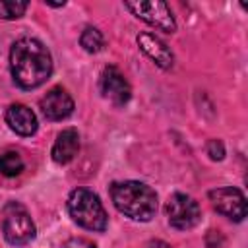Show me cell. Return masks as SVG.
Masks as SVG:
<instances>
[{
  "label": "cell",
  "instance_id": "5",
  "mask_svg": "<svg viewBox=\"0 0 248 248\" xmlns=\"http://www.w3.org/2000/svg\"><path fill=\"white\" fill-rule=\"evenodd\" d=\"M124 6L136 17H140L141 21L149 23L151 27H155L159 31L174 33V29H176V21L172 17L170 8L161 0H155V2H124Z\"/></svg>",
  "mask_w": 248,
  "mask_h": 248
},
{
  "label": "cell",
  "instance_id": "12",
  "mask_svg": "<svg viewBox=\"0 0 248 248\" xmlns=\"http://www.w3.org/2000/svg\"><path fill=\"white\" fill-rule=\"evenodd\" d=\"M79 149V136L76 128H66L58 134L54 145H52V161L58 165L70 163Z\"/></svg>",
  "mask_w": 248,
  "mask_h": 248
},
{
  "label": "cell",
  "instance_id": "2",
  "mask_svg": "<svg viewBox=\"0 0 248 248\" xmlns=\"http://www.w3.org/2000/svg\"><path fill=\"white\" fill-rule=\"evenodd\" d=\"M114 207L134 221H151L157 211V194L143 182L124 180L110 186Z\"/></svg>",
  "mask_w": 248,
  "mask_h": 248
},
{
  "label": "cell",
  "instance_id": "10",
  "mask_svg": "<svg viewBox=\"0 0 248 248\" xmlns=\"http://www.w3.org/2000/svg\"><path fill=\"white\" fill-rule=\"evenodd\" d=\"M6 124L19 136H33L37 132V116L35 112L21 105V103H16V105H10L8 110H6Z\"/></svg>",
  "mask_w": 248,
  "mask_h": 248
},
{
  "label": "cell",
  "instance_id": "16",
  "mask_svg": "<svg viewBox=\"0 0 248 248\" xmlns=\"http://www.w3.org/2000/svg\"><path fill=\"white\" fill-rule=\"evenodd\" d=\"M207 155L213 159V161H221L225 157V147L219 140H209L207 143Z\"/></svg>",
  "mask_w": 248,
  "mask_h": 248
},
{
  "label": "cell",
  "instance_id": "18",
  "mask_svg": "<svg viewBox=\"0 0 248 248\" xmlns=\"http://www.w3.org/2000/svg\"><path fill=\"white\" fill-rule=\"evenodd\" d=\"M149 248H170L167 242H163V240H151L149 242Z\"/></svg>",
  "mask_w": 248,
  "mask_h": 248
},
{
  "label": "cell",
  "instance_id": "6",
  "mask_svg": "<svg viewBox=\"0 0 248 248\" xmlns=\"http://www.w3.org/2000/svg\"><path fill=\"white\" fill-rule=\"evenodd\" d=\"M165 209H167L169 223L178 231H188V229L196 227L200 223V217H202L198 202L186 194H180V192H176L169 198Z\"/></svg>",
  "mask_w": 248,
  "mask_h": 248
},
{
  "label": "cell",
  "instance_id": "14",
  "mask_svg": "<svg viewBox=\"0 0 248 248\" xmlns=\"http://www.w3.org/2000/svg\"><path fill=\"white\" fill-rule=\"evenodd\" d=\"M23 170V159L16 151H6L0 155V174L4 176H17Z\"/></svg>",
  "mask_w": 248,
  "mask_h": 248
},
{
  "label": "cell",
  "instance_id": "17",
  "mask_svg": "<svg viewBox=\"0 0 248 248\" xmlns=\"http://www.w3.org/2000/svg\"><path fill=\"white\" fill-rule=\"evenodd\" d=\"M64 248H97V246L85 238H72L64 244Z\"/></svg>",
  "mask_w": 248,
  "mask_h": 248
},
{
  "label": "cell",
  "instance_id": "4",
  "mask_svg": "<svg viewBox=\"0 0 248 248\" xmlns=\"http://www.w3.org/2000/svg\"><path fill=\"white\" fill-rule=\"evenodd\" d=\"M4 238L14 246L29 244L35 238V223L27 209L16 202L4 207V223H2Z\"/></svg>",
  "mask_w": 248,
  "mask_h": 248
},
{
  "label": "cell",
  "instance_id": "8",
  "mask_svg": "<svg viewBox=\"0 0 248 248\" xmlns=\"http://www.w3.org/2000/svg\"><path fill=\"white\" fill-rule=\"evenodd\" d=\"M101 91L110 103H114L118 107L126 105L130 101V95H132L130 83L126 81V78L122 76V72L116 66H107L103 70V74H101Z\"/></svg>",
  "mask_w": 248,
  "mask_h": 248
},
{
  "label": "cell",
  "instance_id": "3",
  "mask_svg": "<svg viewBox=\"0 0 248 248\" xmlns=\"http://www.w3.org/2000/svg\"><path fill=\"white\" fill-rule=\"evenodd\" d=\"M68 211L70 217L83 229L89 231H105L108 217L97 194L87 188H76L68 198Z\"/></svg>",
  "mask_w": 248,
  "mask_h": 248
},
{
  "label": "cell",
  "instance_id": "13",
  "mask_svg": "<svg viewBox=\"0 0 248 248\" xmlns=\"http://www.w3.org/2000/svg\"><path fill=\"white\" fill-rule=\"evenodd\" d=\"M79 43H81L83 50H87V52H91V54H97V52H101L103 46H105V37H103V33H101L99 29H95V27H85L83 33H81V37H79Z\"/></svg>",
  "mask_w": 248,
  "mask_h": 248
},
{
  "label": "cell",
  "instance_id": "11",
  "mask_svg": "<svg viewBox=\"0 0 248 248\" xmlns=\"http://www.w3.org/2000/svg\"><path fill=\"white\" fill-rule=\"evenodd\" d=\"M138 45L140 48L161 68H170L174 62L172 50L167 46V43H163L159 37H155L153 33H140L138 35Z\"/></svg>",
  "mask_w": 248,
  "mask_h": 248
},
{
  "label": "cell",
  "instance_id": "9",
  "mask_svg": "<svg viewBox=\"0 0 248 248\" xmlns=\"http://www.w3.org/2000/svg\"><path fill=\"white\" fill-rule=\"evenodd\" d=\"M41 110L48 120H64L74 112V99L62 87H52L41 99Z\"/></svg>",
  "mask_w": 248,
  "mask_h": 248
},
{
  "label": "cell",
  "instance_id": "7",
  "mask_svg": "<svg viewBox=\"0 0 248 248\" xmlns=\"http://www.w3.org/2000/svg\"><path fill=\"white\" fill-rule=\"evenodd\" d=\"M209 202L219 213H223L232 221H242L246 217V198L238 188L232 186L215 188L209 192Z\"/></svg>",
  "mask_w": 248,
  "mask_h": 248
},
{
  "label": "cell",
  "instance_id": "1",
  "mask_svg": "<svg viewBox=\"0 0 248 248\" xmlns=\"http://www.w3.org/2000/svg\"><path fill=\"white\" fill-rule=\"evenodd\" d=\"M10 72L21 89H35L50 78L52 56L39 39H17L10 50Z\"/></svg>",
  "mask_w": 248,
  "mask_h": 248
},
{
  "label": "cell",
  "instance_id": "15",
  "mask_svg": "<svg viewBox=\"0 0 248 248\" xmlns=\"http://www.w3.org/2000/svg\"><path fill=\"white\" fill-rule=\"evenodd\" d=\"M27 2L23 0H2L0 2V17L2 19H17L25 14Z\"/></svg>",
  "mask_w": 248,
  "mask_h": 248
}]
</instances>
